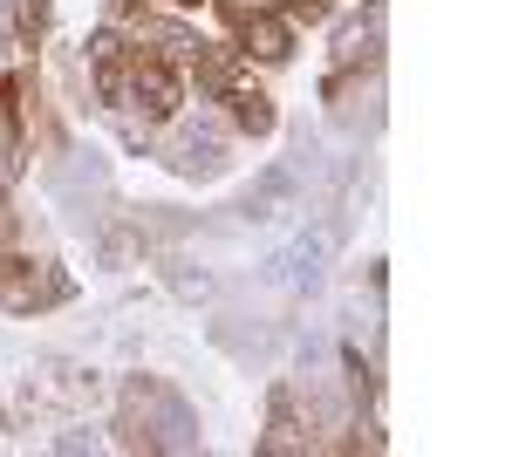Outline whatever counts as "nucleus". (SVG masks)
I'll return each instance as SVG.
<instances>
[{
  "label": "nucleus",
  "instance_id": "obj_1",
  "mask_svg": "<svg viewBox=\"0 0 512 457\" xmlns=\"http://www.w3.org/2000/svg\"><path fill=\"white\" fill-rule=\"evenodd\" d=\"M123 444H144V451H192L198 444L192 410H185L164 382H130V389H123Z\"/></svg>",
  "mask_w": 512,
  "mask_h": 457
},
{
  "label": "nucleus",
  "instance_id": "obj_2",
  "mask_svg": "<svg viewBox=\"0 0 512 457\" xmlns=\"http://www.w3.org/2000/svg\"><path fill=\"white\" fill-rule=\"evenodd\" d=\"M178 103H185V76H178V62H164V55H144V48H137L130 82H123V110H137L144 123H171Z\"/></svg>",
  "mask_w": 512,
  "mask_h": 457
},
{
  "label": "nucleus",
  "instance_id": "obj_3",
  "mask_svg": "<svg viewBox=\"0 0 512 457\" xmlns=\"http://www.w3.org/2000/svg\"><path fill=\"white\" fill-rule=\"evenodd\" d=\"M69 280L48 267V260H21V253H0V307L7 314H35V307L62 301Z\"/></svg>",
  "mask_w": 512,
  "mask_h": 457
},
{
  "label": "nucleus",
  "instance_id": "obj_4",
  "mask_svg": "<svg viewBox=\"0 0 512 457\" xmlns=\"http://www.w3.org/2000/svg\"><path fill=\"white\" fill-rule=\"evenodd\" d=\"M239 55L253 62H287L294 55V21L274 7H239Z\"/></svg>",
  "mask_w": 512,
  "mask_h": 457
},
{
  "label": "nucleus",
  "instance_id": "obj_5",
  "mask_svg": "<svg viewBox=\"0 0 512 457\" xmlns=\"http://www.w3.org/2000/svg\"><path fill=\"white\" fill-rule=\"evenodd\" d=\"M130 62H137V48L110 28V35L89 41V69H96V96L103 103H123V82H130Z\"/></svg>",
  "mask_w": 512,
  "mask_h": 457
},
{
  "label": "nucleus",
  "instance_id": "obj_6",
  "mask_svg": "<svg viewBox=\"0 0 512 457\" xmlns=\"http://www.w3.org/2000/svg\"><path fill=\"white\" fill-rule=\"evenodd\" d=\"M226 116H233V130H246V137H267L274 130V96L260 89V82H246V76H233L226 89Z\"/></svg>",
  "mask_w": 512,
  "mask_h": 457
},
{
  "label": "nucleus",
  "instance_id": "obj_7",
  "mask_svg": "<svg viewBox=\"0 0 512 457\" xmlns=\"http://www.w3.org/2000/svg\"><path fill=\"white\" fill-rule=\"evenodd\" d=\"M14 76H0V185L21 178V110H14Z\"/></svg>",
  "mask_w": 512,
  "mask_h": 457
},
{
  "label": "nucleus",
  "instance_id": "obj_8",
  "mask_svg": "<svg viewBox=\"0 0 512 457\" xmlns=\"http://www.w3.org/2000/svg\"><path fill=\"white\" fill-rule=\"evenodd\" d=\"M171 164H178V171H212V164H219V137H205V130H185Z\"/></svg>",
  "mask_w": 512,
  "mask_h": 457
},
{
  "label": "nucleus",
  "instance_id": "obj_9",
  "mask_svg": "<svg viewBox=\"0 0 512 457\" xmlns=\"http://www.w3.org/2000/svg\"><path fill=\"white\" fill-rule=\"evenodd\" d=\"M48 28V0H21V35H41Z\"/></svg>",
  "mask_w": 512,
  "mask_h": 457
},
{
  "label": "nucleus",
  "instance_id": "obj_10",
  "mask_svg": "<svg viewBox=\"0 0 512 457\" xmlns=\"http://www.w3.org/2000/svg\"><path fill=\"white\" fill-rule=\"evenodd\" d=\"M0 28H14V0H0Z\"/></svg>",
  "mask_w": 512,
  "mask_h": 457
},
{
  "label": "nucleus",
  "instance_id": "obj_11",
  "mask_svg": "<svg viewBox=\"0 0 512 457\" xmlns=\"http://www.w3.org/2000/svg\"><path fill=\"white\" fill-rule=\"evenodd\" d=\"M0 239H7V212H0Z\"/></svg>",
  "mask_w": 512,
  "mask_h": 457
}]
</instances>
